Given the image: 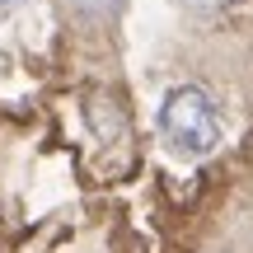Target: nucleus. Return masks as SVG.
<instances>
[{
	"label": "nucleus",
	"instance_id": "f257e3e1",
	"mask_svg": "<svg viewBox=\"0 0 253 253\" xmlns=\"http://www.w3.org/2000/svg\"><path fill=\"white\" fill-rule=\"evenodd\" d=\"M160 136L169 141V150L188 155H211L220 145V113L211 103V94L202 84H173L160 103Z\"/></svg>",
	"mask_w": 253,
	"mask_h": 253
},
{
	"label": "nucleus",
	"instance_id": "f03ea898",
	"mask_svg": "<svg viewBox=\"0 0 253 253\" xmlns=\"http://www.w3.org/2000/svg\"><path fill=\"white\" fill-rule=\"evenodd\" d=\"M188 5H197V9H216V5H225V0H188Z\"/></svg>",
	"mask_w": 253,
	"mask_h": 253
},
{
	"label": "nucleus",
	"instance_id": "7ed1b4c3",
	"mask_svg": "<svg viewBox=\"0 0 253 253\" xmlns=\"http://www.w3.org/2000/svg\"><path fill=\"white\" fill-rule=\"evenodd\" d=\"M19 5V0H0V14H5V9H14Z\"/></svg>",
	"mask_w": 253,
	"mask_h": 253
}]
</instances>
